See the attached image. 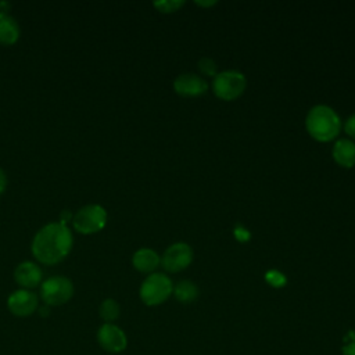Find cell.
Here are the masks:
<instances>
[{"mask_svg":"<svg viewBox=\"0 0 355 355\" xmlns=\"http://www.w3.org/2000/svg\"><path fill=\"white\" fill-rule=\"evenodd\" d=\"M98 315L104 323H114L121 315L119 304L112 298H105L98 308Z\"/></svg>","mask_w":355,"mask_h":355,"instance_id":"obj_16","label":"cell"},{"mask_svg":"<svg viewBox=\"0 0 355 355\" xmlns=\"http://www.w3.org/2000/svg\"><path fill=\"white\" fill-rule=\"evenodd\" d=\"M305 128L311 137L326 143L337 137L341 129V119L337 112L324 104L313 105L305 118Z\"/></svg>","mask_w":355,"mask_h":355,"instance_id":"obj_2","label":"cell"},{"mask_svg":"<svg viewBox=\"0 0 355 355\" xmlns=\"http://www.w3.org/2000/svg\"><path fill=\"white\" fill-rule=\"evenodd\" d=\"M72 218H73V216H71V212H69V211H62V212H61V220H60V223L65 225V223L69 222Z\"/></svg>","mask_w":355,"mask_h":355,"instance_id":"obj_23","label":"cell"},{"mask_svg":"<svg viewBox=\"0 0 355 355\" xmlns=\"http://www.w3.org/2000/svg\"><path fill=\"white\" fill-rule=\"evenodd\" d=\"M173 295L179 302L190 304L198 297V287L190 280H182L173 287Z\"/></svg>","mask_w":355,"mask_h":355,"instance_id":"obj_15","label":"cell"},{"mask_svg":"<svg viewBox=\"0 0 355 355\" xmlns=\"http://www.w3.org/2000/svg\"><path fill=\"white\" fill-rule=\"evenodd\" d=\"M7 308L14 316L26 318L37 311L39 298L33 291L19 288L8 295Z\"/></svg>","mask_w":355,"mask_h":355,"instance_id":"obj_9","label":"cell"},{"mask_svg":"<svg viewBox=\"0 0 355 355\" xmlns=\"http://www.w3.org/2000/svg\"><path fill=\"white\" fill-rule=\"evenodd\" d=\"M198 69L205 76H212L214 78L216 75V64L212 58H208V57H202L198 61Z\"/></svg>","mask_w":355,"mask_h":355,"instance_id":"obj_19","label":"cell"},{"mask_svg":"<svg viewBox=\"0 0 355 355\" xmlns=\"http://www.w3.org/2000/svg\"><path fill=\"white\" fill-rule=\"evenodd\" d=\"M6 186H7V178H6L4 172L0 169V194L6 190Z\"/></svg>","mask_w":355,"mask_h":355,"instance_id":"obj_22","label":"cell"},{"mask_svg":"<svg viewBox=\"0 0 355 355\" xmlns=\"http://www.w3.org/2000/svg\"><path fill=\"white\" fill-rule=\"evenodd\" d=\"M333 158L343 168L355 166V143L349 139H338L333 146Z\"/></svg>","mask_w":355,"mask_h":355,"instance_id":"obj_12","label":"cell"},{"mask_svg":"<svg viewBox=\"0 0 355 355\" xmlns=\"http://www.w3.org/2000/svg\"><path fill=\"white\" fill-rule=\"evenodd\" d=\"M73 295V284L64 276H51L40 284V298L44 305L60 306Z\"/></svg>","mask_w":355,"mask_h":355,"instance_id":"obj_5","label":"cell"},{"mask_svg":"<svg viewBox=\"0 0 355 355\" xmlns=\"http://www.w3.org/2000/svg\"><path fill=\"white\" fill-rule=\"evenodd\" d=\"M173 89L182 97H198L207 92L208 85L200 75L186 72L173 80Z\"/></svg>","mask_w":355,"mask_h":355,"instance_id":"obj_10","label":"cell"},{"mask_svg":"<svg viewBox=\"0 0 355 355\" xmlns=\"http://www.w3.org/2000/svg\"><path fill=\"white\" fill-rule=\"evenodd\" d=\"M37 309H39V313H40V316H43V318H46V316L50 313V306H49V305L40 306V308H37Z\"/></svg>","mask_w":355,"mask_h":355,"instance_id":"obj_24","label":"cell"},{"mask_svg":"<svg viewBox=\"0 0 355 355\" xmlns=\"http://www.w3.org/2000/svg\"><path fill=\"white\" fill-rule=\"evenodd\" d=\"M72 244L73 237L67 225L49 223L36 233L32 241V254L44 265H55L69 254Z\"/></svg>","mask_w":355,"mask_h":355,"instance_id":"obj_1","label":"cell"},{"mask_svg":"<svg viewBox=\"0 0 355 355\" xmlns=\"http://www.w3.org/2000/svg\"><path fill=\"white\" fill-rule=\"evenodd\" d=\"M344 130H345V133H347L349 137L355 139V114H352V115L345 121Z\"/></svg>","mask_w":355,"mask_h":355,"instance_id":"obj_21","label":"cell"},{"mask_svg":"<svg viewBox=\"0 0 355 355\" xmlns=\"http://www.w3.org/2000/svg\"><path fill=\"white\" fill-rule=\"evenodd\" d=\"M184 1H178V0H162V1H155L154 7L161 11V12H175L178 11Z\"/></svg>","mask_w":355,"mask_h":355,"instance_id":"obj_18","label":"cell"},{"mask_svg":"<svg viewBox=\"0 0 355 355\" xmlns=\"http://www.w3.org/2000/svg\"><path fill=\"white\" fill-rule=\"evenodd\" d=\"M265 280H266V283H268L269 286L276 287V288L283 287V286L286 284V282H287V280H286V276H284L282 272L276 270V269L268 270V272L265 273Z\"/></svg>","mask_w":355,"mask_h":355,"instance_id":"obj_17","label":"cell"},{"mask_svg":"<svg viewBox=\"0 0 355 355\" xmlns=\"http://www.w3.org/2000/svg\"><path fill=\"white\" fill-rule=\"evenodd\" d=\"M132 262H133V266L139 272L151 273L158 268V265L161 263V259H159V255L154 250L140 248L133 254Z\"/></svg>","mask_w":355,"mask_h":355,"instance_id":"obj_13","label":"cell"},{"mask_svg":"<svg viewBox=\"0 0 355 355\" xmlns=\"http://www.w3.org/2000/svg\"><path fill=\"white\" fill-rule=\"evenodd\" d=\"M198 6H202V7H209V6H214L216 4V1H196Z\"/></svg>","mask_w":355,"mask_h":355,"instance_id":"obj_25","label":"cell"},{"mask_svg":"<svg viewBox=\"0 0 355 355\" xmlns=\"http://www.w3.org/2000/svg\"><path fill=\"white\" fill-rule=\"evenodd\" d=\"M98 345L108 354H121L128 347L125 331L115 323H103L96 334Z\"/></svg>","mask_w":355,"mask_h":355,"instance_id":"obj_7","label":"cell"},{"mask_svg":"<svg viewBox=\"0 0 355 355\" xmlns=\"http://www.w3.org/2000/svg\"><path fill=\"white\" fill-rule=\"evenodd\" d=\"M193 261V250L186 243H175L166 248L162 255L161 263L165 270L171 273L186 269Z\"/></svg>","mask_w":355,"mask_h":355,"instance_id":"obj_8","label":"cell"},{"mask_svg":"<svg viewBox=\"0 0 355 355\" xmlns=\"http://www.w3.org/2000/svg\"><path fill=\"white\" fill-rule=\"evenodd\" d=\"M245 86V76L236 69H227L216 73L212 82L214 94L223 101H233L239 98L244 93Z\"/></svg>","mask_w":355,"mask_h":355,"instance_id":"obj_4","label":"cell"},{"mask_svg":"<svg viewBox=\"0 0 355 355\" xmlns=\"http://www.w3.org/2000/svg\"><path fill=\"white\" fill-rule=\"evenodd\" d=\"M107 222V212L101 205L92 204L80 208L72 218L76 232L82 234H92L100 232Z\"/></svg>","mask_w":355,"mask_h":355,"instance_id":"obj_6","label":"cell"},{"mask_svg":"<svg viewBox=\"0 0 355 355\" xmlns=\"http://www.w3.org/2000/svg\"><path fill=\"white\" fill-rule=\"evenodd\" d=\"M42 277H43L42 269L36 263L29 261L19 263L14 272V279L17 284L24 290H31L37 287L42 283Z\"/></svg>","mask_w":355,"mask_h":355,"instance_id":"obj_11","label":"cell"},{"mask_svg":"<svg viewBox=\"0 0 355 355\" xmlns=\"http://www.w3.org/2000/svg\"><path fill=\"white\" fill-rule=\"evenodd\" d=\"M173 293V284L171 279L164 273L148 275L140 286V300L148 305L155 306L165 302Z\"/></svg>","mask_w":355,"mask_h":355,"instance_id":"obj_3","label":"cell"},{"mask_svg":"<svg viewBox=\"0 0 355 355\" xmlns=\"http://www.w3.org/2000/svg\"><path fill=\"white\" fill-rule=\"evenodd\" d=\"M233 233H234L236 240L240 241V243H245V241H248L251 239V233L244 226H241V225H236Z\"/></svg>","mask_w":355,"mask_h":355,"instance_id":"obj_20","label":"cell"},{"mask_svg":"<svg viewBox=\"0 0 355 355\" xmlns=\"http://www.w3.org/2000/svg\"><path fill=\"white\" fill-rule=\"evenodd\" d=\"M19 37V26L17 21L7 12L0 11V43L14 44Z\"/></svg>","mask_w":355,"mask_h":355,"instance_id":"obj_14","label":"cell"}]
</instances>
